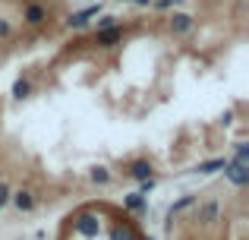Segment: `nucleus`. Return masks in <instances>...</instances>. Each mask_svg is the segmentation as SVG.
<instances>
[{
	"instance_id": "1",
	"label": "nucleus",
	"mask_w": 249,
	"mask_h": 240,
	"mask_svg": "<svg viewBox=\"0 0 249 240\" xmlns=\"http://www.w3.org/2000/svg\"><path fill=\"white\" fill-rule=\"evenodd\" d=\"M22 22L29 29H44L51 22V6L41 3V0H25L22 3Z\"/></svg>"
},
{
	"instance_id": "2",
	"label": "nucleus",
	"mask_w": 249,
	"mask_h": 240,
	"mask_svg": "<svg viewBox=\"0 0 249 240\" xmlns=\"http://www.w3.org/2000/svg\"><path fill=\"white\" fill-rule=\"evenodd\" d=\"M123 38H126V25L117 22V25H110V29H98L95 35H91V44L107 51V48H117V44H123Z\"/></svg>"
},
{
	"instance_id": "3",
	"label": "nucleus",
	"mask_w": 249,
	"mask_h": 240,
	"mask_svg": "<svg viewBox=\"0 0 249 240\" xmlns=\"http://www.w3.org/2000/svg\"><path fill=\"white\" fill-rule=\"evenodd\" d=\"M73 231L91 240V237H98V234H101V218H98L95 212H89V209H85V212H79V215H73Z\"/></svg>"
},
{
	"instance_id": "4",
	"label": "nucleus",
	"mask_w": 249,
	"mask_h": 240,
	"mask_svg": "<svg viewBox=\"0 0 249 240\" xmlns=\"http://www.w3.org/2000/svg\"><path fill=\"white\" fill-rule=\"evenodd\" d=\"M104 6L101 3H91V6H82V10H76V13H70L67 19H63V25H67L70 32H79V29H85V25L91 22V19L98 16V13H101Z\"/></svg>"
},
{
	"instance_id": "5",
	"label": "nucleus",
	"mask_w": 249,
	"mask_h": 240,
	"mask_svg": "<svg viewBox=\"0 0 249 240\" xmlns=\"http://www.w3.org/2000/svg\"><path fill=\"white\" fill-rule=\"evenodd\" d=\"M224 177L231 180L233 186H246V184H249V167L237 165L233 158H227V161H224Z\"/></svg>"
},
{
	"instance_id": "6",
	"label": "nucleus",
	"mask_w": 249,
	"mask_h": 240,
	"mask_svg": "<svg viewBox=\"0 0 249 240\" xmlns=\"http://www.w3.org/2000/svg\"><path fill=\"white\" fill-rule=\"evenodd\" d=\"M193 25H196V16H189V13H174L167 29H170V35H189Z\"/></svg>"
},
{
	"instance_id": "7",
	"label": "nucleus",
	"mask_w": 249,
	"mask_h": 240,
	"mask_svg": "<svg viewBox=\"0 0 249 240\" xmlns=\"http://www.w3.org/2000/svg\"><path fill=\"white\" fill-rule=\"evenodd\" d=\"M10 203L16 205L19 212H32V209H35V203H38V199H35V193H32L29 186H22V190L10 193Z\"/></svg>"
},
{
	"instance_id": "8",
	"label": "nucleus",
	"mask_w": 249,
	"mask_h": 240,
	"mask_svg": "<svg viewBox=\"0 0 249 240\" xmlns=\"http://www.w3.org/2000/svg\"><path fill=\"white\" fill-rule=\"evenodd\" d=\"M107 237L110 240H139V234H136V228L129 222H114L110 231H107Z\"/></svg>"
},
{
	"instance_id": "9",
	"label": "nucleus",
	"mask_w": 249,
	"mask_h": 240,
	"mask_svg": "<svg viewBox=\"0 0 249 240\" xmlns=\"http://www.w3.org/2000/svg\"><path fill=\"white\" fill-rule=\"evenodd\" d=\"M152 171H155V167H152V161H145V158L129 161V165H126V174H129L133 180H148V177H152Z\"/></svg>"
},
{
	"instance_id": "10",
	"label": "nucleus",
	"mask_w": 249,
	"mask_h": 240,
	"mask_svg": "<svg viewBox=\"0 0 249 240\" xmlns=\"http://www.w3.org/2000/svg\"><path fill=\"white\" fill-rule=\"evenodd\" d=\"M123 205H126L129 212H136V215H145L148 212V203L142 193H129V196H123Z\"/></svg>"
},
{
	"instance_id": "11",
	"label": "nucleus",
	"mask_w": 249,
	"mask_h": 240,
	"mask_svg": "<svg viewBox=\"0 0 249 240\" xmlns=\"http://www.w3.org/2000/svg\"><path fill=\"white\" fill-rule=\"evenodd\" d=\"M13 98H16V101H25V98H29V95H32V79H25V76H19V79L16 82H13Z\"/></svg>"
},
{
	"instance_id": "12",
	"label": "nucleus",
	"mask_w": 249,
	"mask_h": 240,
	"mask_svg": "<svg viewBox=\"0 0 249 240\" xmlns=\"http://www.w3.org/2000/svg\"><path fill=\"white\" fill-rule=\"evenodd\" d=\"M233 161L249 167V142H237V146H233Z\"/></svg>"
},
{
	"instance_id": "13",
	"label": "nucleus",
	"mask_w": 249,
	"mask_h": 240,
	"mask_svg": "<svg viewBox=\"0 0 249 240\" xmlns=\"http://www.w3.org/2000/svg\"><path fill=\"white\" fill-rule=\"evenodd\" d=\"M224 161H227V158H212V161H202V165L196 167V171H199V174H214V171H224Z\"/></svg>"
},
{
	"instance_id": "14",
	"label": "nucleus",
	"mask_w": 249,
	"mask_h": 240,
	"mask_svg": "<svg viewBox=\"0 0 249 240\" xmlns=\"http://www.w3.org/2000/svg\"><path fill=\"white\" fill-rule=\"evenodd\" d=\"M95 19H98V29H110V25H117V22H120V16H114V13H104V10L98 13ZM98 29H95V32H98Z\"/></svg>"
},
{
	"instance_id": "15",
	"label": "nucleus",
	"mask_w": 249,
	"mask_h": 240,
	"mask_svg": "<svg viewBox=\"0 0 249 240\" xmlns=\"http://www.w3.org/2000/svg\"><path fill=\"white\" fill-rule=\"evenodd\" d=\"M89 177H91V184H107V180H110V171L98 165V167H91V171H89Z\"/></svg>"
},
{
	"instance_id": "16",
	"label": "nucleus",
	"mask_w": 249,
	"mask_h": 240,
	"mask_svg": "<svg viewBox=\"0 0 249 240\" xmlns=\"http://www.w3.org/2000/svg\"><path fill=\"white\" fill-rule=\"evenodd\" d=\"M193 203H196V196H193V193H189V196H183V199H180V203H174V205H170V212H167V215H170V218H174V215H177V212H183V209H189V205H193Z\"/></svg>"
},
{
	"instance_id": "17",
	"label": "nucleus",
	"mask_w": 249,
	"mask_h": 240,
	"mask_svg": "<svg viewBox=\"0 0 249 240\" xmlns=\"http://www.w3.org/2000/svg\"><path fill=\"white\" fill-rule=\"evenodd\" d=\"M214 218H218V203H208L205 209H202V222H205V224H212Z\"/></svg>"
},
{
	"instance_id": "18",
	"label": "nucleus",
	"mask_w": 249,
	"mask_h": 240,
	"mask_svg": "<svg viewBox=\"0 0 249 240\" xmlns=\"http://www.w3.org/2000/svg\"><path fill=\"white\" fill-rule=\"evenodd\" d=\"M6 38H13V25L10 19H0V41H6Z\"/></svg>"
},
{
	"instance_id": "19",
	"label": "nucleus",
	"mask_w": 249,
	"mask_h": 240,
	"mask_svg": "<svg viewBox=\"0 0 249 240\" xmlns=\"http://www.w3.org/2000/svg\"><path fill=\"white\" fill-rule=\"evenodd\" d=\"M152 190H155V177H148V180H139V193H142V196H148Z\"/></svg>"
},
{
	"instance_id": "20",
	"label": "nucleus",
	"mask_w": 249,
	"mask_h": 240,
	"mask_svg": "<svg viewBox=\"0 0 249 240\" xmlns=\"http://www.w3.org/2000/svg\"><path fill=\"white\" fill-rule=\"evenodd\" d=\"M174 3H183V0H152V6H155V10H170Z\"/></svg>"
},
{
	"instance_id": "21",
	"label": "nucleus",
	"mask_w": 249,
	"mask_h": 240,
	"mask_svg": "<svg viewBox=\"0 0 249 240\" xmlns=\"http://www.w3.org/2000/svg\"><path fill=\"white\" fill-rule=\"evenodd\" d=\"M6 203H10V186H6L3 180H0V209H3Z\"/></svg>"
},
{
	"instance_id": "22",
	"label": "nucleus",
	"mask_w": 249,
	"mask_h": 240,
	"mask_svg": "<svg viewBox=\"0 0 249 240\" xmlns=\"http://www.w3.org/2000/svg\"><path fill=\"white\" fill-rule=\"evenodd\" d=\"M129 3H136V6H152V0H129Z\"/></svg>"
},
{
	"instance_id": "23",
	"label": "nucleus",
	"mask_w": 249,
	"mask_h": 240,
	"mask_svg": "<svg viewBox=\"0 0 249 240\" xmlns=\"http://www.w3.org/2000/svg\"><path fill=\"white\" fill-rule=\"evenodd\" d=\"M120 3H129V0H120Z\"/></svg>"
}]
</instances>
